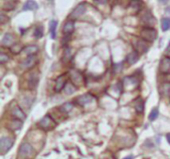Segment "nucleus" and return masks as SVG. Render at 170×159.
<instances>
[{"instance_id": "f257e3e1", "label": "nucleus", "mask_w": 170, "mask_h": 159, "mask_svg": "<svg viewBox=\"0 0 170 159\" xmlns=\"http://www.w3.org/2000/svg\"><path fill=\"white\" fill-rule=\"evenodd\" d=\"M34 153V149L31 144L24 142L20 145L19 150H18V158L19 159H27L31 157L32 154Z\"/></svg>"}, {"instance_id": "f03ea898", "label": "nucleus", "mask_w": 170, "mask_h": 159, "mask_svg": "<svg viewBox=\"0 0 170 159\" xmlns=\"http://www.w3.org/2000/svg\"><path fill=\"white\" fill-rule=\"evenodd\" d=\"M141 38L147 42H153L157 37V32L154 28L152 27H145L141 30Z\"/></svg>"}, {"instance_id": "7ed1b4c3", "label": "nucleus", "mask_w": 170, "mask_h": 159, "mask_svg": "<svg viewBox=\"0 0 170 159\" xmlns=\"http://www.w3.org/2000/svg\"><path fill=\"white\" fill-rule=\"evenodd\" d=\"M39 126L42 129L46 130V131H49V130H52L56 126V121L51 115L48 114V115H45L40 120Z\"/></svg>"}, {"instance_id": "20e7f679", "label": "nucleus", "mask_w": 170, "mask_h": 159, "mask_svg": "<svg viewBox=\"0 0 170 159\" xmlns=\"http://www.w3.org/2000/svg\"><path fill=\"white\" fill-rule=\"evenodd\" d=\"M133 46H134L135 51H136L138 54H144L148 51L149 47H150V44H149V42L141 39V40H137V41H135V43Z\"/></svg>"}, {"instance_id": "39448f33", "label": "nucleus", "mask_w": 170, "mask_h": 159, "mask_svg": "<svg viewBox=\"0 0 170 159\" xmlns=\"http://www.w3.org/2000/svg\"><path fill=\"white\" fill-rule=\"evenodd\" d=\"M14 140L9 137H1L0 139V151L2 154H5L13 146Z\"/></svg>"}, {"instance_id": "423d86ee", "label": "nucleus", "mask_w": 170, "mask_h": 159, "mask_svg": "<svg viewBox=\"0 0 170 159\" xmlns=\"http://www.w3.org/2000/svg\"><path fill=\"white\" fill-rule=\"evenodd\" d=\"M36 64H37V58H36L35 55H31V56H28L26 59H24L23 61L21 62L20 67H21L22 69H31Z\"/></svg>"}, {"instance_id": "0eeeda50", "label": "nucleus", "mask_w": 170, "mask_h": 159, "mask_svg": "<svg viewBox=\"0 0 170 159\" xmlns=\"http://www.w3.org/2000/svg\"><path fill=\"white\" fill-rule=\"evenodd\" d=\"M86 9H87V6H86V4H85V3L79 4V5L77 6V7L75 8L74 10H73L72 13H71L70 18L72 20L77 19V18H79L80 16H82L83 14L86 12Z\"/></svg>"}, {"instance_id": "6e6552de", "label": "nucleus", "mask_w": 170, "mask_h": 159, "mask_svg": "<svg viewBox=\"0 0 170 159\" xmlns=\"http://www.w3.org/2000/svg\"><path fill=\"white\" fill-rule=\"evenodd\" d=\"M11 114L14 118H17V119H20V120H25L26 118V114L24 113L23 110L18 106H14V108H12Z\"/></svg>"}, {"instance_id": "1a4fd4ad", "label": "nucleus", "mask_w": 170, "mask_h": 159, "mask_svg": "<svg viewBox=\"0 0 170 159\" xmlns=\"http://www.w3.org/2000/svg\"><path fill=\"white\" fill-rule=\"evenodd\" d=\"M170 71V59L167 57L161 59L160 65H159V72L161 74H167Z\"/></svg>"}, {"instance_id": "9d476101", "label": "nucleus", "mask_w": 170, "mask_h": 159, "mask_svg": "<svg viewBox=\"0 0 170 159\" xmlns=\"http://www.w3.org/2000/svg\"><path fill=\"white\" fill-rule=\"evenodd\" d=\"M1 45L3 47H10L11 48L12 46L14 45V37L12 34L10 33H6L5 35L3 36L1 40Z\"/></svg>"}, {"instance_id": "9b49d317", "label": "nucleus", "mask_w": 170, "mask_h": 159, "mask_svg": "<svg viewBox=\"0 0 170 159\" xmlns=\"http://www.w3.org/2000/svg\"><path fill=\"white\" fill-rule=\"evenodd\" d=\"M70 77L72 80V82L76 86V84H81L83 82V77L80 74V72L76 71V70H72L70 72Z\"/></svg>"}, {"instance_id": "f8f14e48", "label": "nucleus", "mask_w": 170, "mask_h": 159, "mask_svg": "<svg viewBox=\"0 0 170 159\" xmlns=\"http://www.w3.org/2000/svg\"><path fill=\"white\" fill-rule=\"evenodd\" d=\"M93 100H94V96H93L91 94H83V96H81L80 98H77V102H78V104H80V106H86V104H90V102H93Z\"/></svg>"}, {"instance_id": "ddd939ff", "label": "nucleus", "mask_w": 170, "mask_h": 159, "mask_svg": "<svg viewBox=\"0 0 170 159\" xmlns=\"http://www.w3.org/2000/svg\"><path fill=\"white\" fill-rule=\"evenodd\" d=\"M66 77L64 75H61L57 78L56 80V84H55V92H59L62 90H64L65 86H66Z\"/></svg>"}, {"instance_id": "4468645a", "label": "nucleus", "mask_w": 170, "mask_h": 159, "mask_svg": "<svg viewBox=\"0 0 170 159\" xmlns=\"http://www.w3.org/2000/svg\"><path fill=\"white\" fill-rule=\"evenodd\" d=\"M75 30V22L73 20H69L65 23L64 27H63V33L66 36H70L71 34L74 32Z\"/></svg>"}, {"instance_id": "2eb2a0df", "label": "nucleus", "mask_w": 170, "mask_h": 159, "mask_svg": "<svg viewBox=\"0 0 170 159\" xmlns=\"http://www.w3.org/2000/svg\"><path fill=\"white\" fill-rule=\"evenodd\" d=\"M22 124H23V120L17 119V118H13V119L10 120L9 123H8V128L13 130V131H15V130L21 129Z\"/></svg>"}, {"instance_id": "dca6fc26", "label": "nucleus", "mask_w": 170, "mask_h": 159, "mask_svg": "<svg viewBox=\"0 0 170 159\" xmlns=\"http://www.w3.org/2000/svg\"><path fill=\"white\" fill-rule=\"evenodd\" d=\"M142 22L145 25H148V27H151V25L155 23L154 18L152 17V14L150 13V11H146L142 16Z\"/></svg>"}, {"instance_id": "f3484780", "label": "nucleus", "mask_w": 170, "mask_h": 159, "mask_svg": "<svg viewBox=\"0 0 170 159\" xmlns=\"http://www.w3.org/2000/svg\"><path fill=\"white\" fill-rule=\"evenodd\" d=\"M139 59V54L137 53L136 51H133L131 53H129L128 55L126 56V62L129 64V65H133L135 64Z\"/></svg>"}, {"instance_id": "a211bd4d", "label": "nucleus", "mask_w": 170, "mask_h": 159, "mask_svg": "<svg viewBox=\"0 0 170 159\" xmlns=\"http://www.w3.org/2000/svg\"><path fill=\"white\" fill-rule=\"evenodd\" d=\"M159 94L162 96H170V82H164L159 86Z\"/></svg>"}, {"instance_id": "6ab92c4d", "label": "nucleus", "mask_w": 170, "mask_h": 159, "mask_svg": "<svg viewBox=\"0 0 170 159\" xmlns=\"http://www.w3.org/2000/svg\"><path fill=\"white\" fill-rule=\"evenodd\" d=\"M38 82H39V77H38L37 74L34 73L30 76L29 80H28V86L30 88H35L38 84Z\"/></svg>"}, {"instance_id": "aec40b11", "label": "nucleus", "mask_w": 170, "mask_h": 159, "mask_svg": "<svg viewBox=\"0 0 170 159\" xmlns=\"http://www.w3.org/2000/svg\"><path fill=\"white\" fill-rule=\"evenodd\" d=\"M38 51H39V48H38L37 46L30 45V46H27V47L24 48L23 53L26 54V55H28V56H31V55H35Z\"/></svg>"}, {"instance_id": "412c9836", "label": "nucleus", "mask_w": 170, "mask_h": 159, "mask_svg": "<svg viewBox=\"0 0 170 159\" xmlns=\"http://www.w3.org/2000/svg\"><path fill=\"white\" fill-rule=\"evenodd\" d=\"M133 106H134L135 110H136L138 113H142L143 110H144V102H143L140 98H138L135 100L134 104H133Z\"/></svg>"}, {"instance_id": "4be33fe9", "label": "nucleus", "mask_w": 170, "mask_h": 159, "mask_svg": "<svg viewBox=\"0 0 170 159\" xmlns=\"http://www.w3.org/2000/svg\"><path fill=\"white\" fill-rule=\"evenodd\" d=\"M38 8V4L36 3L34 0H28L23 6V11H27V10H36Z\"/></svg>"}, {"instance_id": "5701e85b", "label": "nucleus", "mask_w": 170, "mask_h": 159, "mask_svg": "<svg viewBox=\"0 0 170 159\" xmlns=\"http://www.w3.org/2000/svg\"><path fill=\"white\" fill-rule=\"evenodd\" d=\"M76 86H75V84H71V82H67L66 84V86H65V88H64V92H65V94H74L75 92H76Z\"/></svg>"}, {"instance_id": "b1692460", "label": "nucleus", "mask_w": 170, "mask_h": 159, "mask_svg": "<svg viewBox=\"0 0 170 159\" xmlns=\"http://www.w3.org/2000/svg\"><path fill=\"white\" fill-rule=\"evenodd\" d=\"M57 25H58V22L56 20H52L50 22V32H51V36L53 39L56 38V30H57Z\"/></svg>"}, {"instance_id": "393cba45", "label": "nucleus", "mask_w": 170, "mask_h": 159, "mask_svg": "<svg viewBox=\"0 0 170 159\" xmlns=\"http://www.w3.org/2000/svg\"><path fill=\"white\" fill-rule=\"evenodd\" d=\"M24 47L21 45V44H14L11 48H10V51L13 54H19L20 52H23Z\"/></svg>"}, {"instance_id": "a878e982", "label": "nucleus", "mask_w": 170, "mask_h": 159, "mask_svg": "<svg viewBox=\"0 0 170 159\" xmlns=\"http://www.w3.org/2000/svg\"><path fill=\"white\" fill-rule=\"evenodd\" d=\"M161 28L162 31H168L170 29V18H163L161 20Z\"/></svg>"}, {"instance_id": "bb28decb", "label": "nucleus", "mask_w": 170, "mask_h": 159, "mask_svg": "<svg viewBox=\"0 0 170 159\" xmlns=\"http://www.w3.org/2000/svg\"><path fill=\"white\" fill-rule=\"evenodd\" d=\"M43 34H44V29L42 26H37L34 30V36H35L37 39H40V38L43 37Z\"/></svg>"}, {"instance_id": "cd10ccee", "label": "nucleus", "mask_w": 170, "mask_h": 159, "mask_svg": "<svg viewBox=\"0 0 170 159\" xmlns=\"http://www.w3.org/2000/svg\"><path fill=\"white\" fill-rule=\"evenodd\" d=\"M141 1L140 0H131L130 2V6L133 8V9H135L136 11H138V10L141 9Z\"/></svg>"}, {"instance_id": "c85d7f7f", "label": "nucleus", "mask_w": 170, "mask_h": 159, "mask_svg": "<svg viewBox=\"0 0 170 159\" xmlns=\"http://www.w3.org/2000/svg\"><path fill=\"white\" fill-rule=\"evenodd\" d=\"M158 114H159L158 110H157V108H153L150 113H149V120H151V121L155 120L157 118V116H158Z\"/></svg>"}, {"instance_id": "c756f323", "label": "nucleus", "mask_w": 170, "mask_h": 159, "mask_svg": "<svg viewBox=\"0 0 170 159\" xmlns=\"http://www.w3.org/2000/svg\"><path fill=\"white\" fill-rule=\"evenodd\" d=\"M16 6V4H15V2L14 1H8V2H6L5 4L3 5V9L4 10H12V9H14V7Z\"/></svg>"}, {"instance_id": "7c9ffc66", "label": "nucleus", "mask_w": 170, "mask_h": 159, "mask_svg": "<svg viewBox=\"0 0 170 159\" xmlns=\"http://www.w3.org/2000/svg\"><path fill=\"white\" fill-rule=\"evenodd\" d=\"M8 60H9V57H8L7 55H5L4 53L0 54V63L4 64V63H6V62H8Z\"/></svg>"}, {"instance_id": "2f4dec72", "label": "nucleus", "mask_w": 170, "mask_h": 159, "mask_svg": "<svg viewBox=\"0 0 170 159\" xmlns=\"http://www.w3.org/2000/svg\"><path fill=\"white\" fill-rule=\"evenodd\" d=\"M0 20H1V23L3 24V23H5V22L8 20V17H6V16L4 15L3 13H1V15H0Z\"/></svg>"}, {"instance_id": "473e14b6", "label": "nucleus", "mask_w": 170, "mask_h": 159, "mask_svg": "<svg viewBox=\"0 0 170 159\" xmlns=\"http://www.w3.org/2000/svg\"><path fill=\"white\" fill-rule=\"evenodd\" d=\"M94 1L98 4H106L108 0H94Z\"/></svg>"}, {"instance_id": "72a5a7b5", "label": "nucleus", "mask_w": 170, "mask_h": 159, "mask_svg": "<svg viewBox=\"0 0 170 159\" xmlns=\"http://www.w3.org/2000/svg\"><path fill=\"white\" fill-rule=\"evenodd\" d=\"M166 57L169 58V59H170V47L168 48V50L166 51Z\"/></svg>"}, {"instance_id": "f704fd0d", "label": "nucleus", "mask_w": 170, "mask_h": 159, "mask_svg": "<svg viewBox=\"0 0 170 159\" xmlns=\"http://www.w3.org/2000/svg\"><path fill=\"white\" fill-rule=\"evenodd\" d=\"M166 139H167V141H168V143L170 144V133L166 134Z\"/></svg>"}, {"instance_id": "c9c22d12", "label": "nucleus", "mask_w": 170, "mask_h": 159, "mask_svg": "<svg viewBox=\"0 0 170 159\" xmlns=\"http://www.w3.org/2000/svg\"><path fill=\"white\" fill-rule=\"evenodd\" d=\"M159 2H161V3H163V4H165V3H167L168 2V0H158Z\"/></svg>"}, {"instance_id": "e433bc0d", "label": "nucleus", "mask_w": 170, "mask_h": 159, "mask_svg": "<svg viewBox=\"0 0 170 159\" xmlns=\"http://www.w3.org/2000/svg\"><path fill=\"white\" fill-rule=\"evenodd\" d=\"M165 11H166V13H168L169 15H170V7H168V8H167V9L165 10Z\"/></svg>"}, {"instance_id": "4c0bfd02", "label": "nucleus", "mask_w": 170, "mask_h": 159, "mask_svg": "<svg viewBox=\"0 0 170 159\" xmlns=\"http://www.w3.org/2000/svg\"><path fill=\"white\" fill-rule=\"evenodd\" d=\"M123 159H132V156H127V157H125Z\"/></svg>"}]
</instances>
